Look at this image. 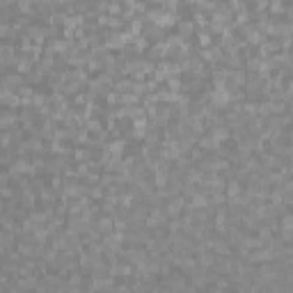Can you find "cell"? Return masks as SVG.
Wrapping results in <instances>:
<instances>
[{"mask_svg":"<svg viewBox=\"0 0 293 293\" xmlns=\"http://www.w3.org/2000/svg\"><path fill=\"white\" fill-rule=\"evenodd\" d=\"M291 227H293V215H286L284 218V231H291Z\"/></svg>","mask_w":293,"mask_h":293,"instance_id":"1","label":"cell"}]
</instances>
